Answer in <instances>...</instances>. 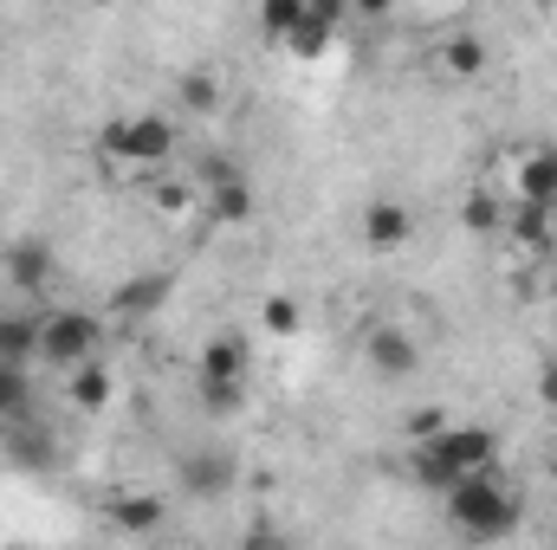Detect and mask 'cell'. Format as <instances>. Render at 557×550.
<instances>
[{
    "instance_id": "6da1fadb",
    "label": "cell",
    "mask_w": 557,
    "mask_h": 550,
    "mask_svg": "<svg viewBox=\"0 0 557 550\" xmlns=\"http://www.w3.org/2000/svg\"><path fill=\"white\" fill-rule=\"evenodd\" d=\"M409 473L428 492H454L473 473H499V434L480 427V421H447L441 434L409 447Z\"/></svg>"
},
{
    "instance_id": "7a4b0ae2",
    "label": "cell",
    "mask_w": 557,
    "mask_h": 550,
    "mask_svg": "<svg viewBox=\"0 0 557 550\" xmlns=\"http://www.w3.org/2000/svg\"><path fill=\"white\" fill-rule=\"evenodd\" d=\"M441 499H447V532L467 538V545H499V538H512L519 518H525L519 492H512L499 473H473V479H460V486L441 492Z\"/></svg>"
},
{
    "instance_id": "3957f363",
    "label": "cell",
    "mask_w": 557,
    "mask_h": 550,
    "mask_svg": "<svg viewBox=\"0 0 557 550\" xmlns=\"http://www.w3.org/2000/svg\"><path fill=\"white\" fill-rule=\"evenodd\" d=\"M98 350H104V317L98 311H78V304H65V311H39V363H52V370H85V363H98Z\"/></svg>"
},
{
    "instance_id": "277c9868",
    "label": "cell",
    "mask_w": 557,
    "mask_h": 550,
    "mask_svg": "<svg viewBox=\"0 0 557 550\" xmlns=\"http://www.w3.org/2000/svg\"><path fill=\"white\" fill-rule=\"evenodd\" d=\"M175 142H182L175 117H162V111H131V117H111V124H104L98 149H104L111 162H131V168H162V162L175 155Z\"/></svg>"
},
{
    "instance_id": "5b68a950",
    "label": "cell",
    "mask_w": 557,
    "mask_h": 550,
    "mask_svg": "<svg viewBox=\"0 0 557 550\" xmlns=\"http://www.w3.org/2000/svg\"><path fill=\"white\" fill-rule=\"evenodd\" d=\"M363 357H370V370H376L383 383H403V376L421 370V343L403 330V324H376L370 343H363Z\"/></svg>"
},
{
    "instance_id": "8992f818",
    "label": "cell",
    "mask_w": 557,
    "mask_h": 550,
    "mask_svg": "<svg viewBox=\"0 0 557 550\" xmlns=\"http://www.w3.org/2000/svg\"><path fill=\"white\" fill-rule=\"evenodd\" d=\"M208 214L227 221V227L253 221V188H247V175L234 162H208Z\"/></svg>"
},
{
    "instance_id": "52a82bcc",
    "label": "cell",
    "mask_w": 557,
    "mask_h": 550,
    "mask_svg": "<svg viewBox=\"0 0 557 550\" xmlns=\"http://www.w3.org/2000/svg\"><path fill=\"white\" fill-rule=\"evenodd\" d=\"M0 273H7V285H13L20 298H33V291L52 285V247H46V240H13V247L0 253Z\"/></svg>"
},
{
    "instance_id": "ba28073f",
    "label": "cell",
    "mask_w": 557,
    "mask_h": 550,
    "mask_svg": "<svg viewBox=\"0 0 557 550\" xmlns=\"http://www.w3.org/2000/svg\"><path fill=\"white\" fill-rule=\"evenodd\" d=\"M247 363H253V350H247V337L240 330H214L208 343H201V383H247Z\"/></svg>"
},
{
    "instance_id": "9c48e42d",
    "label": "cell",
    "mask_w": 557,
    "mask_h": 550,
    "mask_svg": "<svg viewBox=\"0 0 557 550\" xmlns=\"http://www.w3.org/2000/svg\"><path fill=\"white\" fill-rule=\"evenodd\" d=\"M409 234H416V214H409L403 201H370V208H363V240H370L376 253L409 247Z\"/></svg>"
},
{
    "instance_id": "30bf717a",
    "label": "cell",
    "mask_w": 557,
    "mask_h": 550,
    "mask_svg": "<svg viewBox=\"0 0 557 550\" xmlns=\"http://www.w3.org/2000/svg\"><path fill=\"white\" fill-rule=\"evenodd\" d=\"M0 363L7 370L39 363V311H0Z\"/></svg>"
},
{
    "instance_id": "8fae6325",
    "label": "cell",
    "mask_w": 557,
    "mask_h": 550,
    "mask_svg": "<svg viewBox=\"0 0 557 550\" xmlns=\"http://www.w3.org/2000/svg\"><path fill=\"white\" fill-rule=\"evenodd\" d=\"M519 201L557 214V149H532V155L519 162Z\"/></svg>"
},
{
    "instance_id": "7c38bea8",
    "label": "cell",
    "mask_w": 557,
    "mask_h": 550,
    "mask_svg": "<svg viewBox=\"0 0 557 550\" xmlns=\"http://www.w3.org/2000/svg\"><path fill=\"white\" fill-rule=\"evenodd\" d=\"M169 291H175V278H169V273L124 278V285L111 291V311H124V317H149V311H162V304H169Z\"/></svg>"
},
{
    "instance_id": "4fadbf2b",
    "label": "cell",
    "mask_w": 557,
    "mask_h": 550,
    "mask_svg": "<svg viewBox=\"0 0 557 550\" xmlns=\"http://www.w3.org/2000/svg\"><path fill=\"white\" fill-rule=\"evenodd\" d=\"M162 518H169V505H162L156 492H124V499H111V525H117V532H131V538L162 532Z\"/></svg>"
},
{
    "instance_id": "5bb4252c",
    "label": "cell",
    "mask_w": 557,
    "mask_h": 550,
    "mask_svg": "<svg viewBox=\"0 0 557 550\" xmlns=\"http://www.w3.org/2000/svg\"><path fill=\"white\" fill-rule=\"evenodd\" d=\"M0 421H7V427H20V421H39L33 370H7V363H0Z\"/></svg>"
},
{
    "instance_id": "9a60e30c",
    "label": "cell",
    "mask_w": 557,
    "mask_h": 550,
    "mask_svg": "<svg viewBox=\"0 0 557 550\" xmlns=\"http://www.w3.org/2000/svg\"><path fill=\"white\" fill-rule=\"evenodd\" d=\"M182 486L201 492V499H214V492L234 486V460H227V453H195V460L182 466Z\"/></svg>"
},
{
    "instance_id": "2e32d148",
    "label": "cell",
    "mask_w": 557,
    "mask_h": 550,
    "mask_svg": "<svg viewBox=\"0 0 557 550\" xmlns=\"http://www.w3.org/2000/svg\"><path fill=\"white\" fill-rule=\"evenodd\" d=\"M175 104L195 111V117H214V111H221V78H214V72H182V78H175Z\"/></svg>"
},
{
    "instance_id": "e0dca14e",
    "label": "cell",
    "mask_w": 557,
    "mask_h": 550,
    "mask_svg": "<svg viewBox=\"0 0 557 550\" xmlns=\"http://www.w3.org/2000/svg\"><path fill=\"white\" fill-rule=\"evenodd\" d=\"M441 65H447L454 78H480V72H486V39H473V33L447 39V46H441Z\"/></svg>"
},
{
    "instance_id": "ac0fdd59",
    "label": "cell",
    "mask_w": 557,
    "mask_h": 550,
    "mask_svg": "<svg viewBox=\"0 0 557 550\" xmlns=\"http://www.w3.org/2000/svg\"><path fill=\"white\" fill-rule=\"evenodd\" d=\"M104 402H111V376H104L98 363H85V370H72V409L98 414Z\"/></svg>"
},
{
    "instance_id": "d6986e66",
    "label": "cell",
    "mask_w": 557,
    "mask_h": 550,
    "mask_svg": "<svg viewBox=\"0 0 557 550\" xmlns=\"http://www.w3.org/2000/svg\"><path fill=\"white\" fill-rule=\"evenodd\" d=\"M305 13H311L305 0H267V7H260V26H267L273 39H298V26H305Z\"/></svg>"
},
{
    "instance_id": "ffe728a7",
    "label": "cell",
    "mask_w": 557,
    "mask_h": 550,
    "mask_svg": "<svg viewBox=\"0 0 557 550\" xmlns=\"http://www.w3.org/2000/svg\"><path fill=\"white\" fill-rule=\"evenodd\" d=\"M13 460H20V466H33V473L52 460V440L39 434V421H20V427H13Z\"/></svg>"
},
{
    "instance_id": "44dd1931",
    "label": "cell",
    "mask_w": 557,
    "mask_h": 550,
    "mask_svg": "<svg viewBox=\"0 0 557 550\" xmlns=\"http://www.w3.org/2000/svg\"><path fill=\"white\" fill-rule=\"evenodd\" d=\"M512 234H519L525 247H545V240H552V214L532 208V201H519V208H512Z\"/></svg>"
},
{
    "instance_id": "7402d4cb",
    "label": "cell",
    "mask_w": 557,
    "mask_h": 550,
    "mask_svg": "<svg viewBox=\"0 0 557 550\" xmlns=\"http://www.w3.org/2000/svg\"><path fill=\"white\" fill-rule=\"evenodd\" d=\"M201 402H208V414H240V402H247V383H201Z\"/></svg>"
},
{
    "instance_id": "603a6c76",
    "label": "cell",
    "mask_w": 557,
    "mask_h": 550,
    "mask_svg": "<svg viewBox=\"0 0 557 550\" xmlns=\"http://www.w3.org/2000/svg\"><path fill=\"white\" fill-rule=\"evenodd\" d=\"M260 324H267V330H278V337H292V330H298V304H292V298H267Z\"/></svg>"
},
{
    "instance_id": "cb8c5ba5",
    "label": "cell",
    "mask_w": 557,
    "mask_h": 550,
    "mask_svg": "<svg viewBox=\"0 0 557 550\" xmlns=\"http://www.w3.org/2000/svg\"><path fill=\"white\" fill-rule=\"evenodd\" d=\"M467 227H499V201L493 195H473L467 201Z\"/></svg>"
},
{
    "instance_id": "d4e9b609",
    "label": "cell",
    "mask_w": 557,
    "mask_h": 550,
    "mask_svg": "<svg viewBox=\"0 0 557 550\" xmlns=\"http://www.w3.org/2000/svg\"><path fill=\"white\" fill-rule=\"evenodd\" d=\"M539 389H545V402H552V409H557V363H552V370H545V383H539Z\"/></svg>"
},
{
    "instance_id": "484cf974",
    "label": "cell",
    "mask_w": 557,
    "mask_h": 550,
    "mask_svg": "<svg viewBox=\"0 0 557 550\" xmlns=\"http://www.w3.org/2000/svg\"><path fill=\"white\" fill-rule=\"evenodd\" d=\"M7 550H39V545H7Z\"/></svg>"
},
{
    "instance_id": "4316f807",
    "label": "cell",
    "mask_w": 557,
    "mask_h": 550,
    "mask_svg": "<svg viewBox=\"0 0 557 550\" xmlns=\"http://www.w3.org/2000/svg\"><path fill=\"white\" fill-rule=\"evenodd\" d=\"M0 447H7V421H0Z\"/></svg>"
},
{
    "instance_id": "83f0119b",
    "label": "cell",
    "mask_w": 557,
    "mask_h": 550,
    "mask_svg": "<svg viewBox=\"0 0 557 550\" xmlns=\"http://www.w3.org/2000/svg\"><path fill=\"white\" fill-rule=\"evenodd\" d=\"M552 304H557V278H552Z\"/></svg>"
}]
</instances>
